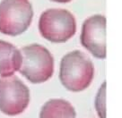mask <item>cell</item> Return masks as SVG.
I'll use <instances>...</instances> for the list:
<instances>
[{
  "label": "cell",
  "instance_id": "obj_1",
  "mask_svg": "<svg viewBox=\"0 0 122 118\" xmlns=\"http://www.w3.org/2000/svg\"><path fill=\"white\" fill-rule=\"evenodd\" d=\"M93 76V64L84 52L75 50L62 57L59 79L66 90L72 92L83 91L90 86Z\"/></svg>",
  "mask_w": 122,
  "mask_h": 118
},
{
  "label": "cell",
  "instance_id": "obj_2",
  "mask_svg": "<svg viewBox=\"0 0 122 118\" xmlns=\"http://www.w3.org/2000/svg\"><path fill=\"white\" fill-rule=\"evenodd\" d=\"M22 65L19 72L30 82L39 84L50 80L54 72V58L45 47L30 44L21 49Z\"/></svg>",
  "mask_w": 122,
  "mask_h": 118
},
{
  "label": "cell",
  "instance_id": "obj_3",
  "mask_svg": "<svg viewBox=\"0 0 122 118\" xmlns=\"http://www.w3.org/2000/svg\"><path fill=\"white\" fill-rule=\"evenodd\" d=\"M39 31L42 37L49 41L65 43L76 34V19L66 9H48L40 17Z\"/></svg>",
  "mask_w": 122,
  "mask_h": 118
},
{
  "label": "cell",
  "instance_id": "obj_4",
  "mask_svg": "<svg viewBox=\"0 0 122 118\" xmlns=\"http://www.w3.org/2000/svg\"><path fill=\"white\" fill-rule=\"evenodd\" d=\"M33 10L29 0H2L0 2V32L18 36L31 23Z\"/></svg>",
  "mask_w": 122,
  "mask_h": 118
},
{
  "label": "cell",
  "instance_id": "obj_5",
  "mask_svg": "<svg viewBox=\"0 0 122 118\" xmlns=\"http://www.w3.org/2000/svg\"><path fill=\"white\" fill-rule=\"evenodd\" d=\"M30 103V90L15 75L0 78V111L9 116L22 114Z\"/></svg>",
  "mask_w": 122,
  "mask_h": 118
},
{
  "label": "cell",
  "instance_id": "obj_6",
  "mask_svg": "<svg viewBox=\"0 0 122 118\" xmlns=\"http://www.w3.org/2000/svg\"><path fill=\"white\" fill-rule=\"evenodd\" d=\"M81 44L99 59L106 57V19L95 14L84 21L80 37Z\"/></svg>",
  "mask_w": 122,
  "mask_h": 118
},
{
  "label": "cell",
  "instance_id": "obj_7",
  "mask_svg": "<svg viewBox=\"0 0 122 118\" xmlns=\"http://www.w3.org/2000/svg\"><path fill=\"white\" fill-rule=\"evenodd\" d=\"M22 65V54L13 44L0 39V76L14 75L19 72Z\"/></svg>",
  "mask_w": 122,
  "mask_h": 118
},
{
  "label": "cell",
  "instance_id": "obj_8",
  "mask_svg": "<svg viewBox=\"0 0 122 118\" xmlns=\"http://www.w3.org/2000/svg\"><path fill=\"white\" fill-rule=\"evenodd\" d=\"M76 113L72 105L65 99H50L41 109L40 118H76Z\"/></svg>",
  "mask_w": 122,
  "mask_h": 118
},
{
  "label": "cell",
  "instance_id": "obj_9",
  "mask_svg": "<svg viewBox=\"0 0 122 118\" xmlns=\"http://www.w3.org/2000/svg\"><path fill=\"white\" fill-rule=\"evenodd\" d=\"M105 87H106V82H103L95 100V107L100 118H106L105 117Z\"/></svg>",
  "mask_w": 122,
  "mask_h": 118
},
{
  "label": "cell",
  "instance_id": "obj_10",
  "mask_svg": "<svg viewBox=\"0 0 122 118\" xmlns=\"http://www.w3.org/2000/svg\"><path fill=\"white\" fill-rule=\"evenodd\" d=\"M51 1H53V2H57V3H68L70 1H72V0H51Z\"/></svg>",
  "mask_w": 122,
  "mask_h": 118
}]
</instances>
